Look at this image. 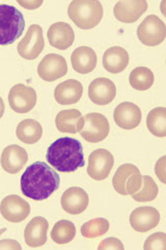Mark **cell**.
Masks as SVG:
<instances>
[{"instance_id": "obj_1", "label": "cell", "mask_w": 166, "mask_h": 250, "mask_svg": "<svg viewBox=\"0 0 166 250\" xmlns=\"http://www.w3.org/2000/svg\"><path fill=\"white\" fill-rule=\"evenodd\" d=\"M21 192L33 201L42 202L60 188L61 179L57 172L42 161L29 165L21 177Z\"/></svg>"}, {"instance_id": "obj_2", "label": "cell", "mask_w": 166, "mask_h": 250, "mask_svg": "<svg viewBox=\"0 0 166 250\" xmlns=\"http://www.w3.org/2000/svg\"><path fill=\"white\" fill-rule=\"evenodd\" d=\"M46 159L61 172L76 171L85 164L82 145L72 137H62L54 141L48 148Z\"/></svg>"}, {"instance_id": "obj_3", "label": "cell", "mask_w": 166, "mask_h": 250, "mask_svg": "<svg viewBox=\"0 0 166 250\" xmlns=\"http://www.w3.org/2000/svg\"><path fill=\"white\" fill-rule=\"evenodd\" d=\"M103 5L98 0H74L69 5V18L81 29L96 27L103 18Z\"/></svg>"}, {"instance_id": "obj_4", "label": "cell", "mask_w": 166, "mask_h": 250, "mask_svg": "<svg viewBox=\"0 0 166 250\" xmlns=\"http://www.w3.org/2000/svg\"><path fill=\"white\" fill-rule=\"evenodd\" d=\"M25 20L13 5L0 4V45H11L23 33Z\"/></svg>"}, {"instance_id": "obj_5", "label": "cell", "mask_w": 166, "mask_h": 250, "mask_svg": "<svg viewBox=\"0 0 166 250\" xmlns=\"http://www.w3.org/2000/svg\"><path fill=\"white\" fill-rule=\"evenodd\" d=\"M143 184V176L137 166L126 163L116 169L112 185L114 190L121 195H132L140 189Z\"/></svg>"}, {"instance_id": "obj_6", "label": "cell", "mask_w": 166, "mask_h": 250, "mask_svg": "<svg viewBox=\"0 0 166 250\" xmlns=\"http://www.w3.org/2000/svg\"><path fill=\"white\" fill-rule=\"evenodd\" d=\"M83 119H84V124L79 133L81 137L87 143H101L109 134L110 125L105 115L93 112L84 115Z\"/></svg>"}, {"instance_id": "obj_7", "label": "cell", "mask_w": 166, "mask_h": 250, "mask_svg": "<svg viewBox=\"0 0 166 250\" xmlns=\"http://www.w3.org/2000/svg\"><path fill=\"white\" fill-rule=\"evenodd\" d=\"M137 37L145 46L155 47L163 43L166 37L165 23L156 15H149L137 28Z\"/></svg>"}, {"instance_id": "obj_8", "label": "cell", "mask_w": 166, "mask_h": 250, "mask_svg": "<svg viewBox=\"0 0 166 250\" xmlns=\"http://www.w3.org/2000/svg\"><path fill=\"white\" fill-rule=\"evenodd\" d=\"M45 41L43 29L38 24H32L29 26L26 35L18 44V53L21 57L27 61H33L43 52Z\"/></svg>"}, {"instance_id": "obj_9", "label": "cell", "mask_w": 166, "mask_h": 250, "mask_svg": "<svg viewBox=\"0 0 166 250\" xmlns=\"http://www.w3.org/2000/svg\"><path fill=\"white\" fill-rule=\"evenodd\" d=\"M114 164L112 154L105 148H98L89 155L87 173L96 181H103L109 176Z\"/></svg>"}, {"instance_id": "obj_10", "label": "cell", "mask_w": 166, "mask_h": 250, "mask_svg": "<svg viewBox=\"0 0 166 250\" xmlns=\"http://www.w3.org/2000/svg\"><path fill=\"white\" fill-rule=\"evenodd\" d=\"M8 103L17 113H27L37 104V93L30 86L25 84L14 85L8 93Z\"/></svg>"}, {"instance_id": "obj_11", "label": "cell", "mask_w": 166, "mask_h": 250, "mask_svg": "<svg viewBox=\"0 0 166 250\" xmlns=\"http://www.w3.org/2000/svg\"><path fill=\"white\" fill-rule=\"evenodd\" d=\"M0 213L6 221L19 223L29 216L30 206L20 196L11 194L2 199L0 204Z\"/></svg>"}, {"instance_id": "obj_12", "label": "cell", "mask_w": 166, "mask_h": 250, "mask_svg": "<svg viewBox=\"0 0 166 250\" xmlns=\"http://www.w3.org/2000/svg\"><path fill=\"white\" fill-rule=\"evenodd\" d=\"M66 73H68V63L65 58L55 53L46 55L38 66L39 76L47 82L62 78Z\"/></svg>"}, {"instance_id": "obj_13", "label": "cell", "mask_w": 166, "mask_h": 250, "mask_svg": "<svg viewBox=\"0 0 166 250\" xmlns=\"http://www.w3.org/2000/svg\"><path fill=\"white\" fill-rule=\"evenodd\" d=\"M115 124L122 129L133 130L137 128L143 119L140 108L131 102H124L116 106L113 112Z\"/></svg>"}, {"instance_id": "obj_14", "label": "cell", "mask_w": 166, "mask_h": 250, "mask_svg": "<svg viewBox=\"0 0 166 250\" xmlns=\"http://www.w3.org/2000/svg\"><path fill=\"white\" fill-rule=\"evenodd\" d=\"M147 10L145 0H121L116 2L113 14L116 20L123 23H134Z\"/></svg>"}, {"instance_id": "obj_15", "label": "cell", "mask_w": 166, "mask_h": 250, "mask_svg": "<svg viewBox=\"0 0 166 250\" xmlns=\"http://www.w3.org/2000/svg\"><path fill=\"white\" fill-rule=\"evenodd\" d=\"M160 213L153 207H140L130 215V224L138 232H146L160 222Z\"/></svg>"}, {"instance_id": "obj_16", "label": "cell", "mask_w": 166, "mask_h": 250, "mask_svg": "<svg viewBox=\"0 0 166 250\" xmlns=\"http://www.w3.org/2000/svg\"><path fill=\"white\" fill-rule=\"evenodd\" d=\"M61 204L63 211L71 215H79L86 210L89 204V197L86 191L80 187H71L66 189L62 198Z\"/></svg>"}, {"instance_id": "obj_17", "label": "cell", "mask_w": 166, "mask_h": 250, "mask_svg": "<svg viewBox=\"0 0 166 250\" xmlns=\"http://www.w3.org/2000/svg\"><path fill=\"white\" fill-rule=\"evenodd\" d=\"M116 96L114 83L108 78H97L88 86V97L90 101L97 105L110 104Z\"/></svg>"}, {"instance_id": "obj_18", "label": "cell", "mask_w": 166, "mask_h": 250, "mask_svg": "<svg viewBox=\"0 0 166 250\" xmlns=\"http://www.w3.org/2000/svg\"><path fill=\"white\" fill-rule=\"evenodd\" d=\"M28 161V154L22 146L12 145L6 146L1 155V166L6 172L15 174L23 169Z\"/></svg>"}, {"instance_id": "obj_19", "label": "cell", "mask_w": 166, "mask_h": 250, "mask_svg": "<svg viewBox=\"0 0 166 250\" xmlns=\"http://www.w3.org/2000/svg\"><path fill=\"white\" fill-rule=\"evenodd\" d=\"M49 223L44 217L32 218L24 230V240L29 247L37 248L46 244Z\"/></svg>"}, {"instance_id": "obj_20", "label": "cell", "mask_w": 166, "mask_h": 250, "mask_svg": "<svg viewBox=\"0 0 166 250\" xmlns=\"http://www.w3.org/2000/svg\"><path fill=\"white\" fill-rule=\"evenodd\" d=\"M47 37L49 43L58 50H66L70 48L75 41V33L71 25L64 22L52 24L48 29Z\"/></svg>"}, {"instance_id": "obj_21", "label": "cell", "mask_w": 166, "mask_h": 250, "mask_svg": "<svg viewBox=\"0 0 166 250\" xmlns=\"http://www.w3.org/2000/svg\"><path fill=\"white\" fill-rule=\"evenodd\" d=\"M83 94V85L78 80L69 79L60 83L54 90V98L61 105H72L79 102Z\"/></svg>"}, {"instance_id": "obj_22", "label": "cell", "mask_w": 166, "mask_h": 250, "mask_svg": "<svg viewBox=\"0 0 166 250\" xmlns=\"http://www.w3.org/2000/svg\"><path fill=\"white\" fill-rule=\"evenodd\" d=\"M97 62L98 57L95 50L87 46H81L75 49L71 56L74 71L83 75L93 72L97 65Z\"/></svg>"}, {"instance_id": "obj_23", "label": "cell", "mask_w": 166, "mask_h": 250, "mask_svg": "<svg viewBox=\"0 0 166 250\" xmlns=\"http://www.w3.org/2000/svg\"><path fill=\"white\" fill-rule=\"evenodd\" d=\"M129 64V54L127 50L114 46L106 50L103 55L104 69L111 74H119L126 70Z\"/></svg>"}, {"instance_id": "obj_24", "label": "cell", "mask_w": 166, "mask_h": 250, "mask_svg": "<svg viewBox=\"0 0 166 250\" xmlns=\"http://www.w3.org/2000/svg\"><path fill=\"white\" fill-rule=\"evenodd\" d=\"M84 119L81 112L77 109H66L58 112L55 119V125L57 130L62 133H70V134H76L80 132Z\"/></svg>"}, {"instance_id": "obj_25", "label": "cell", "mask_w": 166, "mask_h": 250, "mask_svg": "<svg viewBox=\"0 0 166 250\" xmlns=\"http://www.w3.org/2000/svg\"><path fill=\"white\" fill-rule=\"evenodd\" d=\"M16 134L23 144L33 145L37 144L43 136V128L39 122L32 119H26L17 126Z\"/></svg>"}, {"instance_id": "obj_26", "label": "cell", "mask_w": 166, "mask_h": 250, "mask_svg": "<svg viewBox=\"0 0 166 250\" xmlns=\"http://www.w3.org/2000/svg\"><path fill=\"white\" fill-rule=\"evenodd\" d=\"M146 126L154 136H166V109L165 107H157L149 111L146 118Z\"/></svg>"}, {"instance_id": "obj_27", "label": "cell", "mask_w": 166, "mask_h": 250, "mask_svg": "<svg viewBox=\"0 0 166 250\" xmlns=\"http://www.w3.org/2000/svg\"><path fill=\"white\" fill-rule=\"evenodd\" d=\"M155 76L152 70L145 66H137L130 73V85L136 90H147L152 87Z\"/></svg>"}, {"instance_id": "obj_28", "label": "cell", "mask_w": 166, "mask_h": 250, "mask_svg": "<svg viewBox=\"0 0 166 250\" xmlns=\"http://www.w3.org/2000/svg\"><path fill=\"white\" fill-rule=\"evenodd\" d=\"M76 237L75 224L69 220H60L51 230V239L56 244H68Z\"/></svg>"}, {"instance_id": "obj_29", "label": "cell", "mask_w": 166, "mask_h": 250, "mask_svg": "<svg viewBox=\"0 0 166 250\" xmlns=\"http://www.w3.org/2000/svg\"><path fill=\"white\" fill-rule=\"evenodd\" d=\"M109 222L105 218H95L85 222L81 227V235L87 239H96L107 234Z\"/></svg>"}, {"instance_id": "obj_30", "label": "cell", "mask_w": 166, "mask_h": 250, "mask_svg": "<svg viewBox=\"0 0 166 250\" xmlns=\"http://www.w3.org/2000/svg\"><path fill=\"white\" fill-rule=\"evenodd\" d=\"M159 193V188H158L155 181L148 176H143V184L140 189L132 194V198L138 203L153 202Z\"/></svg>"}, {"instance_id": "obj_31", "label": "cell", "mask_w": 166, "mask_h": 250, "mask_svg": "<svg viewBox=\"0 0 166 250\" xmlns=\"http://www.w3.org/2000/svg\"><path fill=\"white\" fill-rule=\"evenodd\" d=\"M144 249L145 250H164L166 249V235L164 232H155L149 236L145 242Z\"/></svg>"}, {"instance_id": "obj_32", "label": "cell", "mask_w": 166, "mask_h": 250, "mask_svg": "<svg viewBox=\"0 0 166 250\" xmlns=\"http://www.w3.org/2000/svg\"><path fill=\"white\" fill-rule=\"evenodd\" d=\"M98 249H116V250H123L124 249V245L121 242L119 239L116 238H107L105 240H103L101 243L99 244Z\"/></svg>"}, {"instance_id": "obj_33", "label": "cell", "mask_w": 166, "mask_h": 250, "mask_svg": "<svg viewBox=\"0 0 166 250\" xmlns=\"http://www.w3.org/2000/svg\"><path fill=\"white\" fill-rule=\"evenodd\" d=\"M165 167H166V157L163 156L161 157L158 162L156 163V167H155V172L156 176L158 177L163 184H166V171H165Z\"/></svg>"}, {"instance_id": "obj_34", "label": "cell", "mask_w": 166, "mask_h": 250, "mask_svg": "<svg viewBox=\"0 0 166 250\" xmlns=\"http://www.w3.org/2000/svg\"><path fill=\"white\" fill-rule=\"evenodd\" d=\"M1 249H10V250H21L22 246L15 240L4 239L0 241V250Z\"/></svg>"}, {"instance_id": "obj_35", "label": "cell", "mask_w": 166, "mask_h": 250, "mask_svg": "<svg viewBox=\"0 0 166 250\" xmlns=\"http://www.w3.org/2000/svg\"><path fill=\"white\" fill-rule=\"evenodd\" d=\"M18 3L21 6L27 8V10H36V8L43 4V1L42 0H38V1H21V0H19Z\"/></svg>"}, {"instance_id": "obj_36", "label": "cell", "mask_w": 166, "mask_h": 250, "mask_svg": "<svg viewBox=\"0 0 166 250\" xmlns=\"http://www.w3.org/2000/svg\"><path fill=\"white\" fill-rule=\"evenodd\" d=\"M4 109H5V107H4V102H3L2 98L0 97V119H1L2 116H3V114H4Z\"/></svg>"}, {"instance_id": "obj_37", "label": "cell", "mask_w": 166, "mask_h": 250, "mask_svg": "<svg viewBox=\"0 0 166 250\" xmlns=\"http://www.w3.org/2000/svg\"><path fill=\"white\" fill-rule=\"evenodd\" d=\"M5 231H6V229H0V236H1L3 232H5Z\"/></svg>"}]
</instances>
